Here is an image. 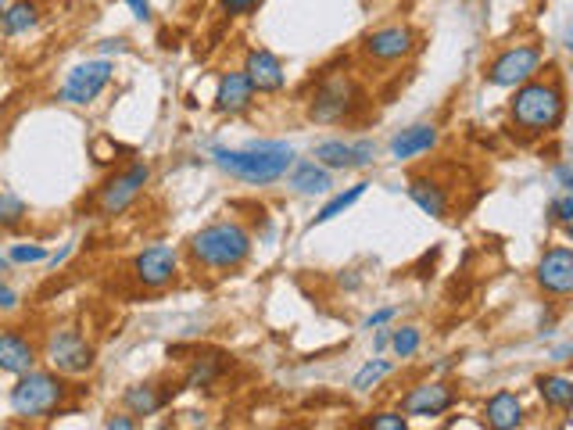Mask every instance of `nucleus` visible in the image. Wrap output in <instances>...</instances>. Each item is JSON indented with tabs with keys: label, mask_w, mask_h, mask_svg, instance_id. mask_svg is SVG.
Masks as SVG:
<instances>
[{
	"label": "nucleus",
	"mask_w": 573,
	"mask_h": 430,
	"mask_svg": "<svg viewBox=\"0 0 573 430\" xmlns=\"http://www.w3.org/2000/svg\"><path fill=\"white\" fill-rule=\"evenodd\" d=\"M4 8H8V4H4V0H0V15H4Z\"/></svg>",
	"instance_id": "42"
},
{
	"label": "nucleus",
	"mask_w": 573,
	"mask_h": 430,
	"mask_svg": "<svg viewBox=\"0 0 573 430\" xmlns=\"http://www.w3.org/2000/svg\"><path fill=\"white\" fill-rule=\"evenodd\" d=\"M287 183H291L298 194H330V190H334V176H330V169L319 165L316 158L291 165V169H287Z\"/></svg>",
	"instance_id": "19"
},
{
	"label": "nucleus",
	"mask_w": 573,
	"mask_h": 430,
	"mask_svg": "<svg viewBox=\"0 0 573 430\" xmlns=\"http://www.w3.org/2000/svg\"><path fill=\"white\" fill-rule=\"evenodd\" d=\"M8 273H11V258L0 255V280H8Z\"/></svg>",
	"instance_id": "40"
},
{
	"label": "nucleus",
	"mask_w": 573,
	"mask_h": 430,
	"mask_svg": "<svg viewBox=\"0 0 573 430\" xmlns=\"http://www.w3.org/2000/svg\"><path fill=\"white\" fill-rule=\"evenodd\" d=\"M362 104V90L351 83L348 76H330L316 86V94L308 97V119L323 122V126H334L344 122L355 108Z\"/></svg>",
	"instance_id": "6"
},
{
	"label": "nucleus",
	"mask_w": 573,
	"mask_h": 430,
	"mask_svg": "<svg viewBox=\"0 0 573 430\" xmlns=\"http://www.w3.org/2000/svg\"><path fill=\"white\" fill-rule=\"evenodd\" d=\"M538 287L548 298L566 301L573 294V248L570 244H552V248L541 255L538 273H534Z\"/></svg>",
	"instance_id": "10"
},
{
	"label": "nucleus",
	"mask_w": 573,
	"mask_h": 430,
	"mask_svg": "<svg viewBox=\"0 0 573 430\" xmlns=\"http://www.w3.org/2000/svg\"><path fill=\"white\" fill-rule=\"evenodd\" d=\"M416 47V33L409 26H384V29H373V33L362 40V54L369 61H380V65H394L412 54Z\"/></svg>",
	"instance_id": "11"
},
{
	"label": "nucleus",
	"mask_w": 573,
	"mask_h": 430,
	"mask_svg": "<svg viewBox=\"0 0 573 430\" xmlns=\"http://www.w3.org/2000/svg\"><path fill=\"white\" fill-rule=\"evenodd\" d=\"M387 344H391V334H387V330H380V334H377V348H387Z\"/></svg>",
	"instance_id": "41"
},
{
	"label": "nucleus",
	"mask_w": 573,
	"mask_h": 430,
	"mask_svg": "<svg viewBox=\"0 0 573 430\" xmlns=\"http://www.w3.org/2000/svg\"><path fill=\"white\" fill-rule=\"evenodd\" d=\"M126 4H129V11L140 18V22H147V18H151V4H147V0H126Z\"/></svg>",
	"instance_id": "37"
},
{
	"label": "nucleus",
	"mask_w": 573,
	"mask_h": 430,
	"mask_svg": "<svg viewBox=\"0 0 573 430\" xmlns=\"http://www.w3.org/2000/svg\"><path fill=\"white\" fill-rule=\"evenodd\" d=\"M394 312H398V309H394V305H387V309H377V312H373V316L366 319V330H377V327H384V323H391Z\"/></svg>",
	"instance_id": "34"
},
{
	"label": "nucleus",
	"mask_w": 573,
	"mask_h": 430,
	"mask_svg": "<svg viewBox=\"0 0 573 430\" xmlns=\"http://www.w3.org/2000/svg\"><path fill=\"white\" fill-rule=\"evenodd\" d=\"M316 162L326 169H362V165H373L377 158V144L373 140H355V144H344V140H323L316 144Z\"/></svg>",
	"instance_id": "13"
},
{
	"label": "nucleus",
	"mask_w": 573,
	"mask_h": 430,
	"mask_svg": "<svg viewBox=\"0 0 573 430\" xmlns=\"http://www.w3.org/2000/svg\"><path fill=\"white\" fill-rule=\"evenodd\" d=\"M43 359L51 370H58L61 377H83L94 366V344L86 341V334L79 327H54L43 337Z\"/></svg>",
	"instance_id": "5"
},
{
	"label": "nucleus",
	"mask_w": 573,
	"mask_h": 430,
	"mask_svg": "<svg viewBox=\"0 0 573 430\" xmlns=\"http://www.w3.org/2000/svg\"><path fill=\"white\" fill-rule=\"evenodd\" d=\"M26 201L11 194V190H0V230H15V226L26 223Z\"/></svg>",
	"instance_id": "27"
},
{
	"label": "nucleus",
	"mask_w": 573,
	"mask_h": 430,
	"mask_svg": "<svg viewBox=\"0 0 573 430\" xmlns=\"http://www.w3.org/2000/svg\"><path fill=\"white\" fill-rule=\"evenodd\" d=\"M11 262H22V266H29V262H43L47 258V251L40 248V244H15V248L8 251Z\"/></svg>",
	"instance_id": "31"
},
{
	"label": "nucleus",
	"mask_w": 573,
	"mask_h": 430,
	"mask_svg": "<svg viewBox=\"0 0 573 430\" xmlns=\"http://www.w3.org/2000/svg\"><path fill=\"white\" fill-rule=\"evenodd\" d=\"M133 276L137 284L147 287V291H162L176 280V251L165 248V244H154V248H144L137 258H133Z\"/></svg>",
	"instance_id": "12"
},
{
	"label": "nucleus",
	"mask_w": 573,
	"mask_h": 430,
	"mask_svg": "<svg viewBox=\"0 0 573 430\" xmlns=\"http://www.w3.org/2000/svg\"><path fill=\"white\" fill-rule=\"evenodd\" d=\"M104 427H108V430H133V427H137V420H133V413H129V416H108V420H104Z\"/></svg>",
	"instance_id": "35"
},
{
	"label": "nucleus",
	"mask_w": 573,
	"mask_h": 430,
	"mask_svg": "<svg viewBox=\"0 0 573 430\" xmlns=\"http://www.w3.org/2000/svg\"><path fill=\"white\" fill-rule=\"evenodd\" d=\"M147 180H151V165L147 162H133L122 172H115L112 180L101 187V194H97V215H104V219L122 215L140 198V190L147 187Z\"/></svg>",
	"instance_id": "8"
},
{
	"label": "nucleus",
	"mask_w": 573,
	"mask_h": 430,
	"mask_svg": "<svg viewBox=\"0 0 573 430\" xmlns=\"http://www.w3.org/2000/svg\"><path fill=\"white\" fill-rule=\"evenodd\" d=\"M484 420L495 430H516L523 427V402L513 395V391H498V395L488 398L484 405Z\"/></svg>",
	"instance_id": "20"
},
{
	"label": "nucleus",
	"mask_w": 573,
	"mask_h": 430,
	"mask_svg": "<svg viewBox=\"0 0 573 430\" xmlns=\"http://www.w3.org/2000/svg\"><path fill=\"white\" fill-rule=\"evenodd\" d=\"M409 198L416 201V208H423L427 215H434V219H445L448 215V198H445V190L437 187L434 180H412L409 183Z\"/></svg>",
	"instance_id": "23"
},
{
	"label": "nucleus",
	"mask_w": 573,
	"mask_h": 430,
	"mask_svg": "<svg viewBox=\"0 0 573 430\" xmlns=\"http://www.w3.org/2000/svg\"><path fill=\"white\" fill-rule=\"evenodd\" d=\"M541 61H545V51L538 43H516L509 51H502L488 69H484V79L491 86H502V90H513V86L527 83L531 76L541 72Z\"/></svg>",
	"instance_id": "7"
},
{
	"label": "nucleus",
	"mask_w": 573,
	"mask_h": 430,
	"mask_svg": "<svg viewBox=\"0 0 573 430\" xmlns=\"http://www.w3.org/2000/svg\"><path fill=\"white\" fill-rule=\"evenodd\" d=\"M244 76H248V83L255 86L258 94H276V90H283V83H287V72H283L280 58H276L273 51H266V47L248 51V58H244Z\"/></svg>",
	"instance_id": "16"
},
{
	"label": "nucleus",
	"mask_w": 573,
	"mask_h": 430,
	"mask_svg": "<svg viewBox=\"0 0 573 430\" xmlns=\"http://www.w3.org/2000/svg\"><path fill=\"white\" fill-rule=\"evenodd\" d=\"M101 51H104V54H112V51H122V40H104V43H101Z\"/></svg>",
	"instance_id": "39"
},
{
	"label": "nucleus",
	"mask_w": 573,
	"mask_h": 430,
	"mask_svg": "<svg viewBox=\"0 0 573 430\" xmlns=\"http://www.w3.org/2000/svg\"><path fill=\"white\" fill-rule=\"evenodd\" d=\"M538 395L545 398L548 409L566 413L573 405V380L563 377V373H545V377H538Z\"/></svg>",
	"instance_id": "24"
},
{
	"label": "nucleus",
	"mask_w": 573,
	"mask_h": 430,
	"mask_svg": "<svg viewBox=\"0 0 573 430\" xmlns=\"http://www.w3.org/2000/svg\"><path fill=\"white\" fill-rule=\"evenodd\" d=\"M366 187H369V183H355V187H348V190H341V194H334V198H330L323 208H319L316 219L308 223V230H316V226H323V223H330V219H337V215H344L351 205H355V201L362 198V194H366Z\"/></svg>",
	"instance_id": "25"
},
{
	"label": "nucleus",
	"mask_w": 573,
	"mask_h": 430,
	"mask_svg": "<svg viewBox=\"0 0 573 430\" xmlns=\"http://www.w3.org/2000/svg\"><path fill=\"white\" fill-rule=\"evenodd\" d=\"M15 305H18V294L0 280V309H15Z\"/></svg>",
	"instance_id": "36"
},
{
	"label": "nucleus",
	"mask_w": 573,
	"mask_h": 430,
	"mask_svg": "<svg viewBox=\"0 0 573 430\" xmlns=\"http://www.w3.org/2000/svg\"><path fill=\"white\" fill-rule=\"evenodd\" d=\"M72 395V387L65 384L58 370H26L18 373V384L11 387V413L22 420H47V416H61V405Z\"/></svg>",
	"instance_id": "4"
},
{
	"label": "nucleus",
	"mask_w": 573,
	"mask_h": 430,
	"mask_svg": "<svg viewBox=\"0 0 573 430\" xmlns=\"http://www.w3.org/2000/svg\"><path fill=\"white\" fill-rule=\"evenodd\" d=\"M556 180H559V187H563V190H570V187H573V172H570V165H556Z\"/></svg>",
	"instance_id": "38"
},
{
	"label": "nucleus",
	"mask_w": 573,
	"mask_h": 430,
	"mask_svg": "<svg viewBox=\"0 0 573 430\" xmlns=\"http://www.w3.org/2000/svg\"><path fill=\"white\" fill-rule=\"evenodd\" d=\"M516 94L509 101V119L523 137H548L556 133L566 119V90L559 72L538 79L531 76L527 83L513 86Z\"/></svg>",
	"instance_id": "1"
},
{
	"label": "nucleus",
	"mask_w": 573,
	"mask_h": 430,
	"mask_svg": "<svg viewBox=\"0 0 573 430\" xmlns=\"http://www.w3.org/2000/svg\"><path fill=\"white\" fill-rule=\"evenodd\" d=\"M251 101H255V86L248 83L244 72H226L219 79V90H215V108L223 115H240L248 112Z\"/></svg>",
	"instance_id": "17"
},
{
	"label": "nucleus",
	"mask_w": 573,
	"mask_h": 430,
	"mask_svg": "<svg viewBox=\"0 0 573 430\" xmlns=\"http://www.w3.org/2000/svg\"><path fill=\"white\" fill-rule=\"evenodd\" d=\"M36 359H40V348L33 344V337L22 334V330H15V327L0 330V373L18 377V373L33 370Z\"/></svg>",
	"instance_id": "15"
},
{
	"label": "nucleus",
	"mask_w": 573,
	"mask_h": 430,
	"mask_svg": "<svg viewBox=\"0 0 573 430\" xmlns=\"http://www.w3.org/2000/svg\"><path fill=\"white\" fill-rule=\"evenodd\" d=\"M391 370H394V362H391V359H373V362H366V366H362L359 373H355V380H351V387H355V391H362V395H366V391H373V387H380V380H384Z\"/></svg>",
	"instance_id": "26"
},
{
	"label": "nucleus",
	"mask_w": 573,
	"mask_h": 430,
	"mask_svg": "<svg viewBox=\"0 0 573 430\" xmlns=\"http://www.w3.org/2000/svg\"><path fill=\"white\" fill-rule=\"evenodd\" d=\"M36 22H40V4H36V0H15V4H8L4 15H0V26H4L8 36L29 33V29H36Z\"/></svg>",
	"instance_id": "22"
},
{
	"label": "nucleus",
	"mask_w": 573,
	"mask_h": 430,
	"mask_svg": "<svg viewBox=\"0 0 573 430\" xmlns=\"http://www.w3.org/2000/svg\"><path fill=\"white\" fill-rule=\"evenodd\" d=\"M223 373V362H215V359H197L194 366H190L187 373V387L190 391H201V387H212V380Z\"/></svg>",
	"instance_id": "28"
},
{
	"label": "nucleus",
	"mask_w": 573,
	"mask_h": 430,
	"mask_svg": "<svg viewBox=\"0 0 573 430\" xmlns=\"http://www.w3.org/2000/svg\"><path fill=\"white\" fill-rule=\"evenodd\" d=\"M548 215H552V223H559V226H566V230H570V223H573V194H570V190H563L559 198H552Z\"/></svg>",
	"instance_id": "30"
},
{
	"label": "nucleus",
	"mask_w": 573,
	"mask_h": 430,
	"mask_svg": "<svg viewBox=\"0 0 573 430\" xmlns=\"http://www.w3.org/2000/svg\"><path fill=\"white\" fill-rule=\"evenodd\" d=\"M165 402H169V395H162L154 384H133L122 391V405H126L133 416H154L162 413Z\"/></svg>",
	"instance_id": "21"
},
{
	"label": "nucleus",
	"mask_w": 573,
	"mask_h": 430,
	"mask_svg": "<svg viewBox=\"0 0 573 430\" xmlns=\"http://www.w3.org/2000/svg\"><path fill=\"white\" fill-rule=\"evenodd\" d=\"M420 344H423L420 327H402V330H394L391 334V348H394L398 359H412V355L420 352Z\"/></svg>",
	"instance_id": "29"
},
{
	"label": "nucleus",
	"mask_w": 573,
	"mask_h": 430,
	"mask_svg": "<svg viewBox=\"0 0 573 430\" xmlns=\"http://www.w3.org/2000/svg\"><path fill=\"white\" fill-rule=\"evenodd\" d=\"M187 255L197 269L205 273H230L240 269L251 255V233L248 226L233 223V219H219V223L197 230L187 244Z\"/></svg>",
	"instance_id": "3"
},
{
	"label": "nucleus",
	"mask_w": 573,
	"mask_h": 430,
	"mask_svg": "<svg viewBox=\"0 0 573 430\" xmlns=\"http://www.w3.org/2000/svg\"><path fill=\"white\" fill-rule=\"evenodd\" d=\"M369 427L373 430H405L409 427V420H405L402 413H377L373 420H369Z\"/></svg>",
	"instance_id": "32"
},
{
	"label": "nucleus",
	"mask_w": 573,
	"mask_h": 430,
	"mask_svg": "<svg viewBox=\"0 0 573 430\" xmlns=\"http://www.w3.org/2000/svg\"><path fill=\"white\" fill-rule=\"evenodd\" d=\"M434 144H437V126H430V122H416V126L402 129V133L391 140V158L409 162V158H416V155H427Z\"/></svg>",
	"instance_id": "18"
},
{
	"label": "nucleus",
	"mask_w": 573,
	"mask_h": 430,
	"mask_svg": "<svg viewBox=\"0 0 573 430\" xmlns=\"http://www.w3.org/2000/svg\"><path fill=\"white\" fill-rule=\"evenodd\" d=\"M215 165L226 169L230 176L244 183H255V187H266L287 176V169L294 165V147L280 144V140H251L248 147H215L212 151Z\"/></svg>",
	"instance_id": "2"
},
{
	"label": "nucleus",
	"mask_w": 573,
	"mask_h": 430,
	"mask_svg": "<svg viewBox=\"0 0 573 430\" xmlns=\"http://www.w3.org/2000/svg\"><path fill=\"white\" fill-rule=\"evenodd\" d=\"M115 76V65L108 58H94V61H83L76 69L69 72L65 86H61V101L65 104H76V108H86V104H94L97 97L108 90Z\"/></svg>",
	"instance_id": "9"
},
{
	"label": "nucleus",
	"mask_w": 573,
	"mask_h": 430,
	"mask_svg": "<svg viewBox=\"0 0 573 430\" xmlns=\"http://www.w3.org/2000/svg\"><path fill=\"white\" fill-rule=\"evenodd\" d=\"M262 0H223V11L226 15H251Z\"/></svg>",
	"instance_id": "33"
},
{
	"label": "nucleus",
	"mask_w": 573,
	"mask_h": 430,
	"mask_svg": "<svg viewBox=\"0 0 573 430\" xmlns=\"http://www.w3.org/2000/svg\"><path fill=\"white\" fill-rule=\"evenodd\" d=\"M455 402H459V395H455L452 384H445V380H430V384L412 387L409 395L402 398V413L405 416H441V413H448Z\"/></svg>",
	"instance_id": "14"
}]
</instances>
